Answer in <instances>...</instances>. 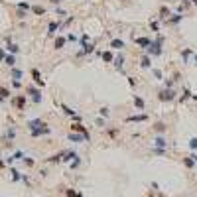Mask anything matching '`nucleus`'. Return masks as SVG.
<instances>
[{
  "mask_svg": "<svg viewBox=\"0 0 197 197\" xmlns=\"http://www.w3.org/2000/svg\"><path fill=\"white\" fill-rule=\"evenodd\" d=\"M164 47V36H156V39L152 41L150 47H146V53L150 55V57H158V55H162V49Z\"/></svg>",
  "mask_w": 197,
  "mask_h": 197,
  "instance_id": "obj_1",
  "label": "nucleus"
},
{
  "mask_svg": "<svg viewBox=\"0 0 197 197\" xmlns=\"http://www.w3.org/2000/svg\"><path fill=\"white\" fill-rule=\"evenodd\" d=\"M176 95L177 93L173 89H162L158 93V101L160 103H171V101H176Z\"/></svg>",
  "mask_w": 197,
  "mask_h": 197,
  "instance_id": "obj_2",
  "label": "nucleus"
},
{
  "mask_svg": "<svg viewBox=\"0 0 197 197\" xmlns=\"http://www.w3.org/2000/svg\"><path fill=\"white\" fill-rule=\"evenodd\" d=\"M26 93L30 95V98H32V103H36V105H39L41 103V91L39 89H36V87H26Z\"/></svg>",
  "mask_w": 197,
  "mask_h": 197,
  "instance_id": "obj_3",
  "label": "nucleus"
},
{
  "mask_svg": "<svg viewBox=\"0 0 197 197\" xmlns=\"http://www.w3.org/2000/svg\"><path fill=\"white\" fill-rule=\"evenodd\" d=\"M71 132H79V134H83V136H85V142H91V134L87 132V128H85L83 124L73 122V124H71Z\"/></svg>",
  "mask_w": 197,
  "mask_h": 197,
  "instance_id": "obj_4",
  "label": "nucleus"
},
{
  "mask_svg": "<svg viewBox=\"0 0 197 197\" xmlns=\"http://www.w3.org/2000/svg\"><path fill=\"white\" fill-rule=\"evenodd\" d=\"M49 132H51V128H49V126H47L46 122H44L41 126H38V128L30 130V134H32L34 138H38V136H46V134H49Z\"/></svg>",
  "mask_w": 197,
  "mask_h": 197,
  "instance_id": "obj_5",
  "label": "nucleus"
},
{
  "mask_svg": "<svg viewBox=\"0 0 197 197\" xmlns=\"http://www.w3.org/2000/svg\"><path fill=\"white\" fill-rule=\"evenodd\" d=\"M148 120V114L142 112V114H130V116L124 118V122H146Z\"/></svg>",
  "mask_w": 197,
  "mask_h": 197,
  "instance_id": "obj_6",
  "label": "nucleus"
},
{
  "mask_svg": "<svg viewBox=\"0 0 197 197\" xmlns=\"http://www.w3.org/2000/svg\"><path fill=\"white\" fill-rule=\"evenodd\" d=\"M14 136H16V126H8L6 134H4V142H6V146H10V144H12Z\"/></svg>",
  "mask_w": 197,
  "mask_h": 197,
  "instance_id": "obj_7",
  "label": "nucleus"
},
{
  "mask_svg": "<svg viewBox=\"0 0 197 197\" xmlns=\"http://www.w3.org/2000/svg\"><path fill=\"white\" fill-rule=\"evenodd\" d=\"M14 106L18 111H24L26 108V95H18V97L14 98Z\"/></svg>",
  "mask_w": 197,
  "mask_h": 197,
  "instance_id": "obj_8",
  "label": "nucleus"
},
{
  "mask_svg": "<svg viewBox=\"0 0 197 197\" xmlns=\"http://www.w3.org/2000/svg\"><path fill=\"white\" fill-rule=\"evenodd\" d=\"M134 41H136L140 47H144V49H146V47L152 46V41H154V39H152V38H146V36H140V38H136Z\"/></svg>",
  "mask_w": 197,
  "mask_h": 197,
  "instance_id": "obj_9",
  "label": "nucleus"
},
{
  "mask_svg": "<svg viewBox=\"0 0 197 197\" xmlns=\"http://www.w3.org/2000/svg\"><path fill=\"white\" fill-rule=\"evenodd\" d=\"M132 101H134V106H136L138 111H146V103L142 97H138V95H132Z\"/></svg>",
  "mask_w": 197,
  "mask_h": 197,
  "instance_id": "obj_10",
  "label": "nucleus"
},
{
  "mask_svg": "<svg viewBox=\"0 0 197 197\" xmlns=\"http://www.w3.org/2000/svg\"><path fill=\"white\" fill-rule=\"evenodd\" d=\"M32 79H34V83H38L39 87L46 85V83H44V79H41V73H39V69H36V67L32 69Z\"/></svg>",
  "mask_w": 197,
  "mask_h": 197,
  "instance_id": "obj_11",
  "label": "nucleus"
},
{
  "mask_svg": "<svg viewBox=\"0 0 197 197\" xmlns=\"http://www.w3.org/2000/svg\"><path fill=\"white\" fill-rule=\"evenodd\" d=\"M67 44V38H63V36H57L55 38V41H53V49H63V46Z\"/></svg>",
  "mask_w": 197,
  "mask_h": 197,
  "instance_id": "obj_12",
  "label": "nucleus"
},
{
  "mask_svg": "<svg viewBox=\"0 0 197 197\" xmlns=\"http://www.w3.org/2000/svg\"><path fill=\"white\" fill-rule=\"evenodd\" d=\"M111 47H112V49H118V51H120V49H124V47H126V44L122 41V39L114 38V39H111Z\"/></svg>",
  "mask_w": 197,
  "mask_h": 197,
  "instance_id": "obj_13",
  "label": "nucleus"
},
{
  "mask_svg": "<svg viewBox=\"0 0 197 197\" xmlns=\"http://www.w3.org/2000/svg\"><path fill=\"white\" fill-rule=\"evenodd\" d=\"M140 67H142V69H150L152 67V57L148 53H146L144 57H140Z\"/></svg>",
  "mask_w": 197,
  "mask_h": 197,
  "instance_id": "obj_14",
  "label": "nucleus"
},
{
  "mask_svg": "<svg viewBox=\"0 0 197 197\" xmlns=\"http://www.w3.org/2000/svg\"><path fill=\"white\" fill-rule=\"evenodd\" d=\"M112 65L116 67V71H122V65H124V55H116L114 61H112Z\"/></svg>",
  "mask_w": 197,
  "mask_h": 197,
  "instance_id": "obj_15",
  "label": "nucleus"
},
{
  "mask_svg": "<svg viewBox=\"0 0 197 197\" xmlns=\"http://www.w3.org/2000/svg\"><path fill=\"white\" fill-rule=\"evenodd\" d=\"M57 30H59V22H49V26H47V36H49V38L55 36Z\"/></svg>",
  "mask_w": 197,
  "mask_h": 197,
  "instance_id": "obj_16",
  "label": "nucleus"
},
{
  "mask_svg": "<svg viewBox=\"0 0 197 197\" xmlns=\"http://www.w3.org/2000/svg\"><path fill=\"white\" fill-rule=\"evenodd\" d=\"M171 16V10L168 6H160V20H168Z\"/></svg>",
  "mask_w": 197,
  "mask_h": 197,
  "instance_id": "obj_17",
  "label": "nucleus"
},
{
  "mask_svg": "<svg viewBox=\"0 0 197 197\" xmlns=\"http://www.w3.org/2000/svg\"><path fill=\"white\" fill-rule=\"evenodd\" d=\"M75 158H77V152H73V150H69V152H63V162H73V160H75Z\"/></svg>",
  "mask_w": 197,
  "mask_h": 197,
  "instance_id": "obj_18",
  "label": "nucleus"
},
{
  "mask_svg": "<svg viewBox=\"0 0 197 197\" xmlns=\"http://www.w3.org/2000/svg\"><path fill=\"white\" fill-rule=\"evenodd\" d=\"M154 146H156V148H166V146H168V142H166L164 136H160V134H158L156 140H154Z\"/></svg>",
  "mask_w": 197,
  "mask_h": 197,
  "instance_id": "obj_19",
  "label": "nucleus"
},
{
  "mask_svg": "<svg viewBox=\"0 0 197 197\" xmlns=\"http://www.w3.org/2000/svg\"><path fill=\"white\" fill-rule=\"evenodd\" d=\"M12 97V93H10V89L8 87H0V101H6V98Z\"/></svg>",
  "mask_w": 197,
  "mask_h": 197,
  "instance_id": "obj_20",
  "label": "nucleus"
},
{
  "mask_svg": "<svg viewBox=\"0 0 197 197\" xmlns=\"http://www.w3.org/2000/svg\"><path fill=\"white\" fill-rule=\"evenodd\" d=\"M69 140H71V142H83V140H85V136H83V134H79V132H71V134H69Z\"/></svg>",
  "mask_w": 197,
  "mask_h": 197,
  "instance_id": "obj_21",
  "label": "nucleus"
},
{
  "mask_svg": "<svg viewBox=\"0 0 197 197\" xmlns=\"http://www.w3.org/2000/svg\"><path fill=\"white\" fill-rule=\"evenodd\" d=\"M154 130H156L158 134H164V132L168 130V124H166V122H156V124H154Z\"/></svg>",
  "mask_w": 197,
  "mask_h": 197,
  "instance_id": "obj_22",
  "label": "nucleus"
},
{
  "mask_svg": "<svg viewBox=\"0 0 197 197\" xmlns=\"http://www.w3.org/2000/svg\"><path fill=\"white\" fill-rule=\"evenodd\" d=\"M101 57H103V61H105V63H112V61H114L112 51H103V53H101Z\"/></svg>",
  "mask_w": 197,
  "mask_h": 197,
  "instance_id": "obj_23",
  "label": "nucleus"
},
{
  "mask_svg": "<svg viewBox=\"0 0 197 197\" xmlns=\"http://www.w3.org/2000/svg\"><path fill=\"white\" fill-rule=\"evenodd\" d=\"M44 124V120H41V118H34V120H30V122H28V128H30V130H34V128H38V126H41Z\"/></svg>",
  "mask_w": 197,
  "mask_h": 197,
  "instance_id": "obj_24",
  "label": "nucleus"
},
{
  "mask_svg": "<svg viewBox=\"0 0 197 197\" xmlns=\"http://www.w3.org/2000/svg\"><path fill=\"white\" fill-rule=\"evenodd\" d=\"M4 63H6V65L10 67V69H12V67L16 65V55H12V53H8V55H6V59H4Z\"/></svg>",
  "mask_w": 197,
  "mask_h": 197,
  "instance_id": "obj_25",
  "label": "nucleus"
},
{
  "mask_svg": "<svg viewBox=\"0 0 197 197\" xmlns=\"http://www.w3.org/2000/svg\"><path fill=\"white\" fill-rule=\"evenodd\" d=\"M191 95H193V93H191L189 89H183V93H181V97L177 98V103H185L187 98H191Z\"/></svg>",
  "mask_w": 197,
  "mask_h": 197,
  "instance_id": "obj_26",
  "label": "nucleus"
},
{
  "mask_svg": "<svg viewBox=\"0 0 197 197\" xmlns=\"http://www.w3.org/2000/svg\"><path fill=\"white\" fill-rule=\"evenodd\" d=\"M10 73H12V79H18V81L24 77V71H22V69H18V67H12V71H10Z\"/></svg>",
  "mask_w": 197,
  "mask_h": 197,
  "instance_id": "obj_27",
  "label": "nucleus"
},
{
  "mask_svg": "<svg viewBox=\"0 0 197 197\" xmlns=\"http://www.w3.org/2000/svg\"><path fill=\"white\" fill-rule=\"evenodd\" d=\"M61 111L65 112L67 116H71V118H75V116H77V112L73 111V108H69V106H67V105H61Z\"/></svg>",
  "mask_w": 197,
  "mask_h": 197,
  "instance_id": "obj_28",
  "label": "nucleus"
},
{
  "mask_svg": "<svg viewBox=\"0 0 197 197\" xmlns=\"http://www.w3.org/2000/svg\"><path fill=\"white\" fill-rule=\"evenodd\" d=\"M32 14H36V16H44V14H46V8H44V6H36V4H34V6H32Z\"/></svg>",
  "mask_w": 197,
  "mask_h": 197,
  "instance_id": "obj_29",
  "label": "nucleus"
},
{
  "mask_svg": "<svg viewBox=\"0 0 197 197\" xmlns=\"http://www.w3.org/2000/svg\"><path fill=\"white\" fill-rule=\"evenodd\" d=\"M6 49H8V53H12V55H16V53L20 51V47L16 46V44H10V41L6 44Z\"/></svg>",
  "mask_w": 197,
  "mask_h": 197,
  "instance_id": "obj_30",
  "label": "nucleus"
},
{
  "mask_svg": "<svg viewBox=\"0 0 197 197\" xmlns=\"http://www.w3.org/2000/svg\"><path fill=\"white\" fill-rule=\"evenodd\" d=\"M191 53H193V49H191V47H185L183 51H181V57H183V63H187V61H189V55Z\"/></svg>",
  "mask_w": 197,
  "mask_h": 197,
  "instance_id": "obj_31",
  "label": "nucleus"
},
{
  "mask_svg": "<svg viewBox=\"0 0 197 197\" xmlns=\"http://www.w3.org/2000/svg\"><path fill=\"white\" fill-rule=\"evenodd\" d=\"M183 166L191 170V168L195 166V160H193V156H187V158H183Z\"/></svg>",
  "mask_w": 197,
  "mask_h": 197,
  "instance_id": "obj_32",
  "label": "nucleus"
},
{
  "mask_svg": "<svg viewBox=\"0 0 197 197\" xmlns=\"http://www.w3.org/2000/svg\"><path fill=\"white\" fill-rule=\"evenodd\" d=\"M181 18H183V16H179V14H177V16H171V18H168L166 22H168V24H179V22H181Z\"/></svg>",
  "mask_w": 197,
  "mask_h": 197,
  "instance_id": "obj_33",
  "label": "nucleus"
},
{
  "mask_svg": "<svg viewBox=\"0 0 197 197\" xmlns=\"http://www.w3.org/2000/svg\"><path fill=\"white\" fill-rule=\"evenodd\" d=\"M16 8H20V10H32V6H30L28 2H18V4H16Z\"/></svg>",
  "mask_w": 197,
  "mask_h": 197,
  "instance_id": "obj_34",
  "label": "nucleus"
},
{
  "mask_svg": "<svg viewBox=\"0 0 197 197\" xmlns=\"http://www.w3.org/2000/svg\"><path fill=\"white\" fill-rule=\"evenodd\" d=\"M98 112H101V116H103V118H108V116H111V111H108L106 106H103V108H101Z\"/></svg>",
  "mask_w": 197,
  "mask_h": 197,
  "instance_id": "obj_35",
  "label": "nucleus"
},
{
  "mask_svg": "<svg viewBox=\"0 0 197 197\" xmlns=\"http://www.w3.org/2000/svg\"><path fill=\"white\" fill-rule=\"evenodd\" d=\"M16 16H18L20 20H24V18H28V10H20V8H18V12H16Z\"/></svg>",
  "mask_w": 197,
  "mask_h": 197,
  "instance_id": "obj_36",
  "label": "nucleus"
},
{
  "mask_svg": "<svg viewBox=\"0 0 197 197\" xmlns=\"http://www.w3.org/2000/svg\"><path fill=\"white\" fill-rule=\"evenodd\" d=\"M12 179L14 181H20V179H22V173H20L18 170H12Z\"/></svg>",
  "mask_w": 197,
  "mask_h": 197,
  "instance_id": "obj_37",
  "label": "nucleus"
},
{
  "mask_svg": "<svg viewBox=\"0 0 197 197\" xmlns=\"http://www.w3.org/2000/svg\"><path fill=\"white\" fill-rule=\"evenodd\" d=\"M95 124H97V126H105V118L97 116V118H95Z\"/></svg>",
  "mask_w": 197,
  "mask_h": 197,
  "instance_id": "obj_38",
  "label": "nucleus"
},
{
  "mask_svg": "<svg viewBox=\"0 0 197 197\" xmlns=\"http://www.w3.org/2000/svg\"><path fill=\"white\" fill-rule=\"evenodd\" d=\"M12 87H14V89H22V81H18V79H12Z\"/></svg>",
  "mask_w": 197,
  "mask_h": 197,
  "instance_id": "obj_39",
  "label": "nucleus"
},
{
  "mask_svg": "<svg viewBox=\"0 0 197 197\" xmlns=\"http://www.w3.org/2000/svg\"><path fill=\"white\" fill-rule=\"evenodd\" d=\"M150 28H152V32H160V26H158V22H150Z\"/></svg>",
  "mask_w": 197,
  "mask_h": 197,
  "instance_id": "obj_40",
  "label": "nucleus"
},
{
  "mask_svg": "<svg viewBox=\"0 0 197 197\" xmlns=\"http://www.w3.org/2000/svg\"><path fill=\"white\" fill-rule=\"evenodd\" d=\"M189 146H191V150H195V152H197V138H191Z\"/></svg>",
  "mask_w": 197,
  "mask_h": 197,
  "instance_id": "obj_41",
  "label": "nucleus"
},
{
  "mask_svg": "<svg viewBox=\"0 0 197 197\" xmlns=\"http://www.w3.org/2000/svg\"><path fill=\"white\" fill-rule=\"evenodd\" d=\"M108 136H111V138H116L118 136V130H116V128H111V130H108Z\"/></svg>",
  "mask_w": 197,
  "mask_h": 197,
  "instance_id": "obj_42",
  "label": "nucleus"
},
{
  "mask_svg": "<svg viewBox=\"0 0 197 197\" xmlns=\"http://www.w3.org/2000/svg\"><path fill=\"white\" fill-rule=\"evenodd\" d=\"M79 164H81V158L77 156V158H75V160H73V162H71V168H77Z\"/></svg>",
  "mask_w": 197,
  "mask_h": 197,
  "instance_id": "obj_43",
  "label": "nucleus"
},
{
  "mask_svg": "<svg viewBox=\"0 0 197 197\" xmlns=\"http://www.w3.org/2000/svg\"><path fill=\"white\" fill-rule=\"evenodd\" d=\"M154 77H156V79H164V75H162L160 69H154Z\"/></svg>",
  "mask_w": 197,
  "mask_h": 197,
  "instance_id": "obj_44",
  "label": "nucleus"
},
{
  "mask_svg": "<svg viewBox=\"0 0 197 197\" xmlns=\"http://www.w3.org/2000/svg\"><path fill=\"white\" fill-rule=\"evenodd\" d=\"M128 85L134 89V87H136V79H134V77H128Z\"/></svg>",
  "mask_w": 197,
  "mask_h": 197,
  "instance_id": "obj_45",
  "label": "nucleus"
},
{
  "mask_svg": "<svg viewBox=\"0 0 197 197\" xmlns=\"http://www.w3.org/2000/svg\"><path fill=\"white\" fill-rule=\"evenodd\" d=\"M65 195H67V197H77V193H75L73 189H67V191H65Z\"/></svg>",
  "mask_w": 197,
  "mask_h": 197,
  "instance_id": "obj_46",
  "label": "nucleus"
},
{
  "mask_svg": "<svg viewBox=\"0 0 197 197\" xmlns=\"http://www.w3.org/2000/svg\"><path fill=\"white\" fill-rule=\"evenodd\" d=\"M6 55H8V53L4 51V49H2V47H0V61H4V59H6Z\"/></svg>",
  "mask_w": 197,
  "mask_h": 197,
  "instance_id": "obj_47",
  "label": "nucleus"
},
{
  "mask_svg": "<svg viewBox=\"0 0 197 197\" xmlns=\"http://www.w3.org/2000/svg\"><path fill=\"white\" fill-rule=\"evenodd\" d=\"M24 164H26V166H34V160H30V158L24 156Z\"/></svg>",
  "mask_w": 197,
  "mask_h": 197,
  "instance_id": "obj_48",
  "label": "nucleus"
},
{
  "mask_svg": "<svg viewBox=\"0 0 197 197\" xmlns=\"http://www.w3.org/2000/svg\"><path fill=\"white\" fill-rule=\"evenodd\" d=\"M49 2H51L53 6H57V4H61V2H63V0H49Z\"/></svg>",
  "mask_w": 197,
  "mask_h": 197,
  "instance_id": "obj_49",
  "label": "nucleus"
},
{
  "mask_svg": "<svg viewBox=\"0 0 197 197\" xmlns=\"http://www.w3.org/2000/svg\"><path fill=\"white\" fill-rule=\"evenodd\" d=\"M191 98H193V101H197V95H191Z\"/></svg>",
  "mask_w": 197,
  "mask_h": 197,
  "instance_id": "obj_50",
  "label": "nucleus"
},
{
  "mask_svg": "<svg viewBox=\"0 0 197 197\" xmlns=\"http://www.w3.org/2000/svg\"><path fill=\"white\" fill-rule=\"evenodd\" d=\"M0 168H4V162H2V160H0Z\"/></svg>",
  "mask_w": 197,
  "mask_h": 197,
  "instance_id": "obj_51",
  "label": "nucleus"
},
{
  "mask_svg": "<svg viewBox=\"0 0 197 197\" xmlns=\"http://www.w3.org/2000/svg\"><path fill=\"white\" fill-rule=\"evenodd\" d=\"M189 2H193V4H195V6H197V0H189Z\"/></svg>",
  "mask_w": 197,
  "mask_h": 197,
  "instance_id": "obj_52",
  "label": "nucleus"
},
{
  "mask_svg": "<svg viewBox=\"0 0 197 197\" xmlns=\"http://www.w3.org/2000/svg\"><path fill=\"white\" fill-rule=\"evenodd\" d=\"M193 160H195V162H197V154H193Z\"/></svg>",
  "mask_w": 197,
  "mask_h": 197,
  "instance_id": "obj_53",
  "label": "nucleus"
},
{
  "mask_svg": "<svg viewBox=\"0 0 197 197\" xmlns=\"http://www.w3.org/2000/svg\"><path fill=\"white\" fill-rule=\"evenodd\" d=\"M195 63H197V55H195Z\"/></svg>",
  "mask_w": 197,
  "mask_h": 197,
  "instance_id": "obj_54",
  "label": "nucleus"
}]
</instances>
